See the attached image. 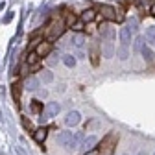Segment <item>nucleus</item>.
<instances>
[{
    "label": "nucleus",
    "instance_id": "obj_1",
    "mask_svg": "<svg viewBox=\"0 0 155 155\" xmlns=\"http://www.w3.org/2000/svg\"><path fill=\"white\" fill-rule=\"evenodd\" d=\"M59 142L65 148H80L83 142V133H72V131H63L59 135Z\"/></svg>",
    "mask_w": 155,
    "mask_h": 155
},
{
    "label": "nucleus",
    "instance_id": "obj_2",
    "mask_svg": "<svg viewBox=\"0 0 155 155\" xmlns=\"http://www.w3.org/2000/svg\"><path fill=\"white\" fill-rule=\"evenodd\" d=\"M67 30V22H63L61 18H55V21H52L48 24V37L50 39H57V37H61Z\"/></svg>",
    "mask_w": 155,
    "mask_h": 155
},
{
    "label": "nucleus",
    "instance_id": "obj_3",
    "mask_svg": "<svg viewBox=\"0 0 155 155\" xmlns=\"http://www.w3.org/2000/svg\"><path fill=\"white\" fill-rule=\"evenodd\" d=\"M114 144H116V135L114 133H109L107 137L102 140V155H111Z\"/></svg>",
    "mask_w": 155,
    "mask_h": 155
},
{
    "label": "nucleus",
    "instance_id": "obj_4",
    "mask_svg": "<svg viewBox=\"0 0 155 155\" xmlns=\"http://www.w3.org/2000/svg\"><path fill=\"white\" fill-rule=\"evenodd\" d=\"M96 144H98V137H94V135H91V137H85L83 139V142H81V151H85V153H89V151H92L94 148H96Z\"/></svg>",
    "mask_w": 155,
    "mask_h": 155
},
{
    "label": "nucleus",
    "instance_id": "obj_5",
    "mask_svg": "<svg viewBox=\"0 0 155 155\" xmlns=\"http://www.w3.org/2000/svg\"><path fill=\"white\" fill-rule=\"evenodd\" d=\"M100 13L107 21H118V15H116V9L113 6H100Z\"/></svg>",
    "mask_w": 155,
    "mask_h": 155
},
{
    "label": "nucleus",
    "instance_id": "obj_6",
    "mask_svg": "<svg viewBox=\"0 0 155 155\" xmlns=\"http://www.w3.org/2000/svg\"><path fill=\"white\" fill-rule=\"evenodd\" d=\"M59 104L57 102H50V104H46V107H45V118H52V116H57V113H59Z\"/></svg>",
    "mask_w": 155,
    "mask_h": 155
},
{
    "label": "nucleus",
    "instance_id": "obj_7",
    "mask_svg": "<svg viewBox=\"0 0 155 155\" xmlns=\"http://www.w3.org/2000/svg\"><path fill=\"white\" fill-rule=\"evenodd\" d=\"M129 43H131V30H129V26H124L122 30H120V46H129Z\"/></svg>",
    "mask_w": 155,
    "mask_h": 155
},
{
    "label": "nucleus",
    "instance_id": "obj_8",
    "mask_svg": "<svg viewBox=\"0 0 155 155\" xmlns=\"http://www.w3.org/2000/svg\"><path fill=\"white\" fill-rule=\"evenodd\" d=\"M50 52H52V45H50V43H37L35 54H37L39 57H45V55H48Z\"/></svg>",
    "mask_w": 155,
    "mask_h": 155
},
{
    "label": "nucleus",
    "instance_id": "obj_9",
    "mask_svg": "<svg viewBox=\"0 0 155 155\" xmlns=\"http://www.w3.org/2000/svg\"><path fill=\"white\" fill-rule=\"evenodd\" d=\"M80 120H81V114L78 113V111H70L65 116V124L67 126H76V124H80Z\"/></svg>",
    "mask_w": 155,
    "mask_h": 155
},
{
    "label": "nucleus",
    "instance_id": "obj_10",
    "mask_svg": "<svg viewBox=\"0 0 155 155\" xmlns=\"http://www.w3.org/2000/svg\"><path fill=\"white\" fill-rule=\"evenodd\" d=\"M100 35L104 41H114V30L111 26H102L100 28Z\"/></svg>",
    "mask_w": 155,
    "mask_h": 155
},
{
    "label": "nucleus",
    "instance_id": "obj_11",
    "mask_svg": "<svg viewBox=\"0 0 155 155\" xmlns=\"http://www.w3.org/2000/svg\"><path fill=\"white\" fill-rule=\"evenodd\" d=\"M46 135H48V129H46V127H39V129L33 131V139H35V142L41 144V142L46 139Z\"/></svg>",
    "mask_w": 155,
    "mask_h": 155
},
{
    "label": "nucleus",
    "instance_id": "obj_12",
    "mask_svg": "<svg viewBox=\"0 0 155 155\" xmlns=\"http://www.w3.org/2000/svg\"><path fill=\"white\" fill-rule=\"evenodd\" d=\"M24 87L30 89V91H35L39 87V80H37V78H33V76H28L26 81H24Z\"/></svg>",
    "mask_w": 155,
    "mask_h": 155
},
{
    "label": "nucleus",
    "instance_id": "obj_13",
    "mask_svg": "<svg viewBox=\"0 0 155 155\" xmlns=\"http://www.w3.org/2000/svg\"><path fill=\"white\" fill-rule=\"evenodd\" d=\"M113 55H114L113 41H104V57H113Z\"/></svg>",
    "mask_w": 155,
    "mask_h": 155
},
{
    "label": "nucleus",
    "instance_id": "obj_14",
    "mask_svg": "<svg viewBox=\"0 0 155 155\" xmlns=\"http://www.w3.org/2000/svg\"><path fill=\"white\" fill-rule=\"evenodd\" d=\"M94 18H96V11H94V9H87V11L81 13V18H80V21H81V22H91V21H94Z\"/></svg>",
    "mask_w": 155,
    "mask_h": 155
},
{
    "label": "nucleus",
    "instance_id": "obj_15",
    "mask_svg": "<svg viewBox=\"0 0 155 155\" xmlns=\"http://www.w3.org/2000/svg\"><path fill=\"white\" fill-rule=\"evenodd\" d=\"M140 52H142V55H144V59H146V61H153V57H155V55H153V50H151L150 46L144 45V48H142Z\"/></svg>",
    "mask_w": 155,
    "mask_h": 155
},
{
    "label": "nucleus",
    "instance_id": "obj_16",
    "mask_svg": "<svg viewBox=\"0 0 155 155\" xmlns=\"http://www.w3.org/2000/svg\"><path fill=\"white\" fill-rule=\"evenodd\" d=\"M70 43H72L74 46H78V48H81V46H83V43H85V37H83V35H74Z\"/></svg>",
    "mask_w": 155,
    "mask_h": 155
},
{
    "label": "nucleus",
    "instance_id": "obj_17",
    "mask_svg": "<svg viewBox=\"0 0 155 155\" xmlns=\"http://www.w3.org/2000/svg\"><path fill=\"white\" fill-rule=\"evenodd\" d=\"M146 39L150 43H155V26H148L146 28Z\"/></svg>",
    "mask_w": 155,
    "mask_h": 155
},
{
    "label": "nucleus",
    "instance_id": "obj_18",
    "mask_svg": "<svg viewBox=\"0 0 155 155\" xmlns=\"http://www.w3.org/2000/svg\"><path fill=\"white\" fill-rule=\"evenodd\" d=\"M91 63H92L94 67L100 63V59H98V48H96V46H94V48L91 50Z\"/></svg>",
    "mask_w": 155,
    "mask_h": 155
},
{
    "label": "nucleus",
    "instance_id": "obj_19",
    "mask_svg": "<svg viewBox=\"0 0 155 155\" xmlns=\"http://www.w3.org/2000/svg\"><path fill=\"white\" fill-rule=\"evenodd\" d=\"M153 2H155V0H137V6H139L142 11H144V9H148V8H150Z\"/></svg>",
    "mask_w": 155,
    "mask_h": 155
},
{
    "label": "nucleus",
    "instance_id": "obj_20",
    "mask_svg": "<svg viewBox=\"0 0 155 155\" xmlns=\"http://www.w3.org/2000/svg\"><path fill=\"white\" fill-rule=\"evenodd\" d=\"M116 55H118L120 59H127V57H129V52H127L126 46H120L118 50H116Z\"/></svg>",
    "mask_w": 155,
    "mask_h": 155
},
{
    "label": "nucleus",
    "instance_id": "obj_21",
    "mask_svg": "<svg viewBox=\"0 0 155 155\" xmlns=\"http://www.w3.org/2000/svg\"><path fill=\"white\" fill-rule=\"evenodd\" d=\"M76 24H78V21H76V17H74V13H67V26L74 28Z\"/></svg>",
    "mask_w": 155,
    "mask_h": 155
},
{
    "label": "nucleus",
    "instance_id": "obj_22",
    "mask_svg": "<svg viewBox=\"0 0 155 155\" xmlns=\"http://www.w3.org/2000/svg\"><path fill=\"white\" fill-rule=\"evenodd\" d=\"M11 92H13V96H15V102L18 104V98H21V85L15 83V85L11 87Z\"/></svg>",
    "mask_w": 155,
    "mask_h": 155
},
{
    "label": "nucleus",
    "instance_id": "obj_23",
    "mask_svg": "<svg viewBox=\"0 0 155 155\" xmlns=\"http://www.w3.org/2000/svg\"><path fill=\"white\" fill-rule=\"evenodd\" d=\"M63 63H65L67 67H74V65H76L74 55H70V54H68V55H65V57H63Z\"/></svg>",
    "mask_w": 155,
    "mask_h": 155
},
{
    "label": "nucleus",
    "instance_id": "obj_24",
    "mask_svg": "<svg viewBox=\"0 0 155 155\" xmlns=\"http://www.w3.org/2000/svg\"><path fill=\"white\" fill-rule=\"evenodd\" d=\"M37 57H39V55H37L35 52H33V54H28V65H30V67H31V65H37Z\"/></svg>",
    "mask_w": 155,
    "mask_h": 155
},
{
    "label": "nucleus",
    "instance_id": "obj_25",
    "mask_svg": "<svg viewBox=\"0 0 155 155\" xmlns=\"http://www.w3.org/2000/svg\"><path fill=\"white\" fill-rule=\"evenodd\" d=\"M144 45H142V37H137L135 39V50H142Z\"/></svg>",
    "mask_w": 155,
    "mask_h": 155
},
{
    "label": "nucleus",
    "instance_id": "obj_26",
    "mask_svg": "<svg viewBox=\"0 0 155 155\" xmlns=\"http://www.w3.org/2000/svg\"><path fill=\"white\" fill-rule=\"evenodd\" d=\"M127 26H129V30H131V31H137V26H139V22L133 18V21H129V22H127Z\"/></svg>",
    "mask_w": 155,
    "mask_h": 155
},
{
    "label": "nucleus",
    "instance_id": "obj_27",
    "mask_svg": "<svg viewBox=\"0 0 155 155\" xmlns=\"http://www.w3.org/2000/svg\"><path fill=\"white\" fill-rule=\"evenodd\" d=\"M31 111L39 114V113H41V104H39V102H33V104H31Z\"/></svg>",
    "mask_w": 155,
    "mask_h": 155
},
{
    "label": "nucleus",
    "instance_id": "obj_28",
    "mask_svg": "<svg viewBox=\"0 0 155 155\" xmlns=\"http://www.w3.org/2000/svg\"><path fill=\"white\" fill-rule=\"evenodd\" d=\"M43 80L48 83V81H52V72H45V78H43Z\"/></svg>",
    "mask_w": 155,
    "mask_h": 155
},
{
    "label": "nucleus",
    "instance_id": "obj_29",
    "mask_svg": "<svg viewBox=\"0 0 155 155\" xmlns=\"http://www.w3.org/2000/svg\"><path fill=\"white\" fill-rule=\"evenodd\" d=\"M39 68H41V65H39V63H37V65H31V67H30V72H37Z\"/></svg>",
    "mask_w": 155,
    "mask_h": 155
},
{
    "label": "nucleus",
    "instance_id": "obj_30",
    "mask_svg": "<svg viewBox=\"0 0 155 155\" xmlns=\"http://www.w3.org/2000/svg\"><path fill=\"white\" fill-rule=\"evenodd\" d=\"M22 122H24V126H26V127H28V129H31V124H30V120H26V118H24V120H22Z\"/></svg>",
    "mask_w": 155,
    "mask_h": 155
},
{
    "label": "nucleus",
    "instance_id": "obj_31",
    "mask_svg": "<svg viewBox=\"0 0 155 155\" xmlns=\"http://www.w3.org/2000/svg\"><path fill=\"white\" fill-rule=\"evenodd\" d=\"M150 13H151V15H153V17H155V2H153V4H151V8H150Z\"/></svg>",
    "mask_w": 155,
    "mask_h": 155
},
{
    "label": "nucleus",
    "instance_id": "obj_32",
    "mask_svg": "<svg viewBox=\"0 0 155 155\" xmlns=\"http://www.w3.org/2000/svg\"><path fill=\"white\" fill-rule=\"evenodd\" d=\"M81 24H83V22H81V21H80V22H78V24H76V26H74V30H81Z\"/></svg>",
    "mask_w": 155,
    "mask_h": 155
},
{
    "label": "nucleus",
    "instance_id": "obj_33",
    "mask_svg": "<svg viewBox=\"0 0 155 155\" xmlns=\"http://www.w3.org/2000/svg\"><path fill=\"white\" fill-rule=\"evenodd\" d=\"M85 155H96V153H94V150H92V151H89V153H85Z\"/></svg>",
    "mask_w": 155,
    "mask_h": 155
},
{
    "label": "nucleus",
    "instance_id": "obj_34",
    "mask_svg": "<svg viewBox=\"0 0 155 155\" xmlns=\"http://www.w3.org/2000/svg\"><path fill=\"white\" fill-rule=\"evenodd\" d=\"M139 155H146V153H144V151H140V153H139Z\"/></svg>",
    "mask_w": 155,
    "mask_h": 155
},
{
    "label": "nucleus",
    "instance_id": "obj_35",
    "mask_svg": "<svg viewBox=\"0 0 155 155\" xmlns=\"http://www.w3.org/2000/svg\"><path fill=\"white\" fill-rule=\"evenodd\" d=\"M153 155H155V153H153Z\"/></svg>",
    "mask_w": 155,
    "mask_h": 155
}]
</instances>
